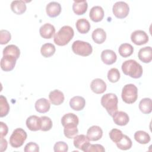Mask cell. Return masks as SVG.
I'll return each mask as SVG.
<instances>
[{
    "mask_svg": "<svg viewBox=\"0 0 152 152\" xmlns=\"http://www.w3.org/2000/svg\"><path fill=\"white\" fill-rule=\"evenodd\" d=\"M50 107V102L45 98L39 99L35 103V109L36 111L41 113L48 112L49 110Z\"/></svg>",
    "mask_w": 152,
    "mask_h": 152,
    "instance_id": "cell-23",
    "label": "cell"
},
{
    "mask_svg": "<svg viewBox=\"0 0 152 152\" xmlns=\"http://www.w3.org/2000/svg\"><path fill=\"white\" fill-rule=\"evenodd\" d=\"M17 58L11 55H5L1 59V68L4 71H12L15 65Z\"/></svg>",
    "mask_w": 152,
    "mask_h": 152,
    "instance_id": "cell-9",
    "label": "cell"
},
{
    "mask_svg": "<svg viewBox=\"0 0 152 152\" xmlns=\"http://www.w3.org/2000/svg\"><path fill=\"white\" fill-rule=\"evenodd\" d=\"M0 116L4 117L10 111V106L6 97L2 95L0 96Z\"/></svg>",
    "mask_w": 152,
    "mask_h": 152,
    "instance_id": "cell-34",
    "label": "cell"
},
{
    "mask_svg": "<svg viewBox=\"0 0 152 152\" xmlns=\"http://www.w3.org/2000/svg\"><path fill=\"white\" fill-rule=\"evenodd\" d=\"M0 126H1V137H4V136L7 135L8 131V128L7 125L4 123L3 122H0Z\"/></svg>",
    "mask_w": 152,
    "mask_h": 152,
    "instance_id": "cell-43",
    "label": "cell"
},
{
    "mask_svg": "<svg viewBox=\"0 0 152 152\" xmlns=\"http://www.w3.org/2000/svg\"><path fill=\"white\" fill-rule=\"evenodd\" d=\"M118 97L113 93H107L101 98V104L111 116L118 111Z\"/></svg>",
    "mask_w": 152,
    "mask_h": 152,
    "instance_id": "cell-3",
    "label": "cell"
},
{
    "mask_svg": "<svg viewBox=\"0 0 152 152\" xmlns=\"http://www.w3.org/2000/svg\"><path fill=\"white\" fill-rule=\"evenodd\" d=\"M53 150L55 152H66L68 150V146L66 143L64 141H58L55 144Z\"/></svg>",
    "mask_w": 152,
    "mask_h": 152,
    "instance_id": "cell-40",
    "label": "cell"
},
{
    "mask_svg": "<svg viewBox=\"0 0 152 152\" xmlns=\"http://www.w3.org/2000/svg\"><path fill=\"white\" fill-rule=\"evenodd\" d=\"M122 70L124 74L133 78H140L143 72L141 65L133 59L124 61L122 65Z\"/></svg>",
    "mask_w": 152,
    "mask_h": 152,
    "instance_id": "cell-1",
    "label": "cell"
},
{
    "mask_svg": "<svg viewBox=\"0 0 152 152\" xmlns=\"http://www.w3.org/2000/svg\"><path fill=\"white\" fill-rule=\"evenodd\" d=\"M91 151L104 152V151H105V149L103 147V146L100 144H90L89 145L85 150L84 152H91Z\"/></svg>",
    "mask_w": 152,
    "mask_h": 152,
    "instance_id": "cell-41",
    "label": "cell"
},
{
    "mask_svg": "<svg viewBox=\"0 0 152 152\" xmlns=\"http://www.w3.org/2000/svg\"><path fill=\"white\" fill-rule=\"evenodd\" d=\"M101 59L104 64L106 65H112L116 62L117 56L113 50L105 49L103 50L101 53Z\"/></svg>",
    "mask_w": 152,
    "mask_h": 152,
    "instance_id": "cell-14",
    "label": "cell"
},
{
    "mask_svg": "<svg viewBox=\"0 0 152 152\" xmlns=\"http://www.w3.org/2000/svg\"><path fill=\"white\" fill-rule=\"evenodd\" d=\"M106 83L100 78H96L93 80L90 84L91 90L96 94H102L106 90Z\"/></svg>",
    "mask_w": 152,
    "mask_h": 152,
    "instance_id": "cell-12",
    "label": "cell"
},
{
    "mask_svg": "<svg viewBox=\"0 0 152 152\" xmlns=\"http://www.w3.org/2000/svg\"><path fill=\"white\" fill-rule=\"evenodd\" d=\"M86 105V100L81 96H77L71 99L69 101V106L72 109L80 111L84 109Z\"/></svg>",
    "mask_w": 152,
    "mask_h": 152,
    "instance_id": "cell-20",
    "label": "cell"
},
{
    "mask_svg": "<svg viewBox=\"0 0 152 152\" xmlns=\"http://www.w3.org/2000/svg\"><path fill=\"white\" fill-rule=\"evenodd\" d=\"M27 127L32 131H37L41 129V118L36 115H31L26 120Z\"/></svg>",
    "mask_w": 152,
    "mask_h": 152,
    "instance_id": "cell-13",
    "label": "cell"
},
{
    "mask_svg": "<svg viewBox=\"0 0 152 152\" xmlns=\"http://www.w3.org/2000/svg\"><path fill=\"white\" fill-rule=\"evenodd\" d=\"M46 11L50 17H56L61 12V6L59 3L55 1L49 2L46 7Z\"/></svg>",
    "mask_w": 152,
    "mask_h": 152,
    "instance_id": "cell-16",
    "label": "cell"
},
{
    "mask_svg": "<svg viewBox=\"0 0 152 152\" xmlns=\"http://www.w3.org/2000/svg\"><path fill=\"white\" fill-rule=\"evenodd\" d=\"M24 151L25 152H38L39 151V147L36 143L30 142L25 145Z\"/></svg>",
    "mask_w": 152,
    "mask_h": 152,
    "instance_id": "cell-42",
    "label": "cell"
},
{
    "mask_svg": "<svg viewBox=\"0 0 152 152\" xmlns=\"http://www.w3.org/2000/svg\"><path fill=\"white\" fill-rule=\"evenodd\" d=\"M27 133L22 128H16L10 138V144L14 148H18L23 145L27 139Z\"/></svg>",
    "mask_w": 152,
    "mask_h": 152,
    "instance_id": "cell-6",
    "label": "cell"
},
{
    "mask_svg": "<svg viewBox=\"0 0 152 152\" xmlns=\"http://www.w3.org/2000/svg\"><path fill=\"white\" fill-rule=\"evenodd\" d=\"M75 26L78 31L81 34L88 33L90 29V24L86 18L78 19L76 22Z\"/></svg>",
    "mask_w": 152,
    "mask_h": 152,
    "instance_id": "cell-27",
    "label": "cell"
},
{
    "mask_svg": "<svg viewBox=\"0 0 152 152\" xmlns=\"http://www.w3.org/2000/svg\"><path fill=\"white\" fill-rule=\"evenodd\" d=\"M91 37L96 43L102 44L106 40V33L103 29L97 28L93 31Z\"/></svg>",
    "mask_w": 152,
    "mask_h": 152,
    "instance_id": "cell-26",
    "label": "cell"
},
{
    "mask_svg": "<svg viewBox=\"0 0 152 152\" xmlns=\"http://www.w3.org/2000/svg\"><path fill=\"white\" fill-rule=\"evenodd\" d=\"M41 118V129L42 131H49L52 128V121L51 119L48 116H43Z\"/></svg>",
    "mask_w": 152,
    "mask_h": 152,
    "instance_id": "cell-35",
    "label": "cell"
},
{
    "mask_svg": "<svg viewBox=\"0 0 152 152\" xmlns=\"http://www.w3.org/2000/svg\"><path fill=\"white\" fill-rule=\"evenodd\" d=\"M122 132L118 129H112L109 132V137L112 141L115 143L119 142L123 137Z\"/></svg>",
    "mask_w": 152,
    "mask_h": 152,
    "instance_id": "cell-38",
    "label": "cell"
},
{
    "mask_svg": "<svg viewBox=\"0 0 152 152\" xmlns=\"http://www.w3.org/2000/svg\"><path fill=\"white\" fill-rule=\"evenodd\" d=\"M112 11L116 17L118 18H124L128 15L129 7L126 2L124 1H118L114 4Z\"/></svg>",
    "mask_w": 152,
    "mask_h": 152,
    "instance_id": "cell-7",
    "label": "cell"
},
{
    "mask_svg": "<svg viewBox=\"0 0 152 152\" xmlns=\"http://www.w3.org/2000/svg\"><path fill=\"white\" fill-rule=\"evenodd\" d=\"M118 51L121 56L127 58L133 53L134 48L131 44L123 43L120 45Z\"/></svg>",
    "mask_w": 152,
    "mask_h": 152,
    "instance_id": "cell-31",
    "label": "cell"
},
{
    "mask_svg": "<svg viewBox=\"0 0 152 152\" xmlns=\"http://www.w3.org/2000/svg\"><path fill=\"white\" fill-rule=\"evenodd\" d=\"M131 41L136 45H142L148 42V36L147 34L142 30H138L132 33L131 35Z\"/></svg>",
    "mask_w": 152,
    "mask_h": 152,
    "instance_id": "cell-8",
    "label": "cell"
},
{
    "mask_svg": "<svg viewBox=\"0 0 152 152\" xmlns=\"http://www.w3.org/2000/svg\"><path fill=\"white\" fill-rule=\"evenodd\" d=\"M79 123L78 116L72 113L64 115L61 119V124L64 127L77 126Z\"/></svg>",
    "mask_w": 152,
    "mask_h": 152,
    "instance_id": "cell-11",
    "label": "cell"
},
{
    "mask_svg": "<svg viewBox=\"0 0 152 152\" xmlns=\"http://www.w3.org/2000/svg\"><path fill=\"white\" fill-rule=\"evenodd\" d=\"M74 31L73 28L69 26H64L55 33L53 41L58 46H65L67 45L73 38Z\"/></svg>",
    "mask_w": 152,
    "mask_h": 152,
    "instance_id": "cell-2",
    "label": "cell"
},
{
    "mask_svg": "<svg viewBox=\"0 0 152 152\" xmlns=\"http://www.w3.org/2000/svg\"><path fill=\"white\" fill-rule=\"evenodd\" d=\"M138 58L144 63H149L152 60V50L150 46L141 48L138 53Z\"/></svg>",
    "mask_w": 152,
    "mask_h": 152,
    "instance_id": "cell-21",
    "label": "cell"
},
{
    "mask_svg": "<svg viewBox=\"0 0 152 152\" xmlns=\"http://www.w3.org/2000/svg\"><path fill=\"white\" fill-rule=\"evenodd\" d=\"M73 142L74 146L77 148L80 149L83 151H85V150L90 144L89 138L87 137V135H85L84 134L77 135L74 138Z\"/></svg>",
    "mask_w": 152,
    "mask_h": 152,
    "instance_id": "cell-10",
    "label": "cell"
},
{
    "mask_svg": "<svg viewBox=\"0 0 152 152\" xmlns=\"http://www.w3.org/2000/svg\"><path fill=\"white\" fill-rule=\"evenodd\" d=\"M120 72L117 68H112L107 72V79L111 83H116L120 78Z\"/></svg>",
    "mask_w": 152,
    "mask_h": 152,
    "instance_id": "cell-36",
    "label": "cell"
},
{
    "mask_svg": "<svg viewBox=\"0 0 152 152\" xmlns=\"http://www.w3.org/2000/svg\"><path fill=\"white\" fill-rule=\"evenodd\" d=\"M72 50L76 55L87 56L92 53L93 48L91 45L88 42L76 40L72 45Z\"/></svg>",
    "mask_w": 152,
    "mask_h": 152,
    "instance_id": "cell-5",
    "label": "cell"
},
{
    "mask_svg": "<svg viewBox=\"0 0 152 152\" xmlns=\"http://www.w3.org/2000/svg\"><path fill=\"white\" fill-rule=\"evenodd\" d=\"M49 98L52 104L56 106L62 104L65 99L64 93L59 90H54L50 91L49 94Z\"/></svg>",
    "mask_w": 152,
    "mask_h": 152,
    "instance_id": "cell-22",
    "label": "cell"
},
{
    "mask_svg": "<svg viewBox=\"0 0 152 152\" xmlns=\"http://www.w3.org/2000/svg\"><path fill=\"white\" fill-rule=\"evenodd\" d=\"M135 140L140 144H145L150 141V135L145 131H138L134 134Z\"/></svg>",
    "mask_w": 152,
    "mask_h": 152,
    "instance_id": "cell-30",
    "label": "cell"
},
{
    "mask_svg": "<svg viewBox=\"0 0 152 152\" xmlns=\"http://www.w3.org/2000/svg\"><path fill=\"white\" fill-rule=\"evenodd\" d=\"M89 17L94 22H99L104 17L103 9L100 6H94L90 11Z\"/></svg>",
    "mask_w": 152,
    "mask_h": 152,
    "instance_id": "cell-19",
    "label": "cell"
},
{
    "mask_svg": "<svg viewBox=\"0 0 152 152\" xmlns=\"http://www.w3.org/2000/svg\"><path fill=\"white\" fill-rule=\"evenodd\" d=\"M103 135L102 128L97 125H93L88 128L87 132V136L90 141H94L100 140Z\"/></svg>",
    "mask_w": 152,
    "mask_h": 152,
    "instance_id": "cell-15",
    "label": "cell"
},
{
    "mask_svg": "<svg viewBox=\"0 0 152 152\" xmlns=\"http://www.w3.org/2000/svg\"><path fill=\"white\" fill-rule=\"evenodd\" d=\"M26 5L24 1H13L11 4V9L13 12L21 15L26 11Z\"/></svg>",
    "mask_w": 152,
    "mask_h": 152,
    "instance_id": "cell-25",
    "label": "cell"
},
{
    "mask_svg": "<svg viewBox=\"0 0 152 152\" xmlns=\"http://www.w3.org/2000/svg\"><path fill=\"white\" fill-rule=\"evenodd\" d=\"M116 144L118 148L122 150H127L130 149L132 145L131 140L126 135H123L121 140Z\"/></svg>",
    "mask_w": 152,
    "mask_h": 152,
    "instance_id": "cell-33",
    "label": "cell"
},
{
    "mask_svg": "<svg viewBox=\"0 0 152 152\" xmlns=\"http://www.w3.org/2000/svg\"><path fill=\"white\" fill-rule=\"evenodd\" d=\"M88 4L86 1H75L72 5L74 12L77 15L84 14L87 10Z\"/></svg>",
    "mask_w": 152,
    "mask_h": 152,
    "instance_id": "cell-24",
    "label": "cell"
},
{
    "mask_svg": "<svg viewBox=\"0 0 152 152\" xmlns=\"http://www.w3.org/2000/svg\"><path fill=\"white\" fill-rule=\"evenodd\" d=\"M5 55H11L18 59L20 55V50L17 46L10 45L7 46L3 50V56Z\"/></svg>",
    "mask_w": 152,
    "mask_h": 152,
    "instance_id": "cell-32",
    "label": "cell"
},
{
    "mask_svg": "<svg viewBox=\"0 0 152 152\" xmlns=\"http://www.w3.org/2000/svg\"><path fill=\"white\" fill-rule=\"evenodd\" d=\"M64 133L66 138L71 139L78 134V130L77 126H66L64 127Z\"/></svg>",
    "mask_w": 152,
    "mask_h": 152,
    "instance_id": "cell-37",
    "label": "cell"
},
{
    "mask_svg": "<svg viewBox=\"0 0 152 152\" xmlns=\"http://www.w3.org/2000/svg\"><path fill=\"white\" fill-rule=\"evenodd\" d=\"M112 117L115 124L120 126L126 125L129 121L128 115L123 111H117Z\"/></svg>",
    "mask_w": 152,
    "mask_h": 152,
    "instance_id": "cell-18",
    "label": "cell"
},
{
    "mask_svg": "<svg viewBox=\"0 0 152 152\" xmlns=\"http://www.w3.org/2000/svg\"><path fill=\"white\" fill-rule=\"evenodd\" d=\"M7 145H8V143L7 140L3 137H1V152L6 150L7 148Z\"/></svg>",
    "mask_w": 152,
    "mask_h": 152,
    "instance_id": "cell-44",
    "label": "cell"
},
{
    "mask_svg": "<svg viewBox=\"0 0 152 152\" xmlns=\"http://www.w3.org/2000/svg\"><path fill=\"white\" fill-rule=\"evenodd\" d=\"M39 33L43 38L46 39H51L55 33V28L52 24L46 23L40 27Z\"/></svg>",
    "mask_w": 152,
    "mask_h": 152,
    "instance_id": "cell-17",
    "label": "cell"
},
{
    "mask_svg": "<svg viewBox=\"0 0 152 152\" xmlns=\"http://www.w3.org/2000/svg\"><path fill=\"white\" fill-rule=\"evenodd\" d=\"M123 101L128 104H132L136 102L138 98V88L133 84L124 86L121 94Z\"/></svg>",
    "mask_w": 152,
    "mask_h": 152,
    "instance_id": "cell-4",
    "label": "cell"
},
{
    "mask_svg": "<svg viewBox=\"0 0 152 152\" xmlns=\"http://www.w3.org/2000/svg\"><path fill=\"white\" fill-rule=\"evenodd\" d=\"M56 49L52 43H47L43 45L40 49V52L43 56L49 58L52 56L55 52Z\"/></svg>",
    "mask_w": 152,
    "mask_h": 152,
    "instance_id": "cell-29",
    "label": "cell"
},
{
    "mask_svg": "<svg viewBox=\"0 0 152 152\" xmlns=\"http://www.w3.org/2000/svg\"><path fill=\"white\" fill-rule=\"evenodd\" d=\"M11 33L6 30H1L0 31V43L5 45L8 43L11 40Z\"/></svg>",
    "mask_w": 152,
    "mask_h": 152,
    "instance_id": "cell-39",
    "label": "cell"
},
{
    "mask_svg": "<svg viewBox=\"0 0 152 152\" xmlns=\"http://www.w3.org/2000/svg\"><path fill=\"white\" fill-rule=\"evenodd\" d=\"M139 109L144 114H149L152 111L151 100L150 98H144L139 103Z\"/></svg>",
    "mask_w": 152,
    "mask_h": 152,
    "instance_id": "cell-28",
    "label": "cell"
}]
</instances>
